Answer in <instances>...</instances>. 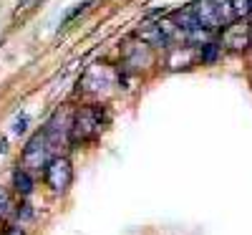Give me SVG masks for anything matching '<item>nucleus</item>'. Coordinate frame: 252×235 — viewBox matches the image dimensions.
I'll return each mask as SVG.
<instances>
[{
  "instance_id": "obj_2",
  "label": "nucleus",
  "mask_w": 252,
  "mask_h": 235,
  "mask_svg": "<svg viewBox=\"0 0 252 235\" xmlns=\"http://www.w3.org/2000/svg\"><path fill=\"white\" fill-rule=\"evenodd\" d=\"M48 149H51V134H48V129H40L38 134L31 137V142L23 149V164L33 167V169L46 167L51 162L48 159Z\"/></svg>"
},
{
  "instance_id": "obj_5",
  "label": "nucleus",
  "mask_w": 252,
  "mask_h": 235,
  "mask_svg": "<svg viewBox=\"0 0 252 235\" xmlns=\"http://www.w3.org/2000/svg\"><path fill=\"white\" fill-rule=\"evenodd\" d=\"M139 38L144 40L146 46H164V43H166V36L161 33L159 26H149V28L139 31Z\"/></svg>"
},
{
  "instance_id": "obj_13",
  "label": "nucleus",
  "mask_w": 252,
  "mask_h": 235,
  "mask_svg": "<svg viewBox=\"0 0 252 235\" xmlns=\"http://www.w3.org/2000/svg\"><path fill=\"white\" fill-rule=\"evenodd\" d=\"M0 235H26V233H23V228H8V230H3Z\"/></svg>"
},
{
  "instance_id": "obj_3",
  "label": "nucleus",
  "mask_w": 252,
  "mask_h": 235,
  "mask_svg": "<svg viewBox=\"0 0 252 235\" xmlns=\"http://www.w3.org/2000/svg\"><path fill=\"white\" fill-rule=\"evenodd\" d=\"M71 180H73V169H71V162L66 157H53L48 164H46V182L53 192H66L71 187Z\"/></svg>"
},
{
  "instance_id": "obj_9",
  "label": "nucleus",
  "mask_w": 252,
  "mask_h": 235,
  "mask_svg": "<svg viewBox=\"0 0 252 235\" xmlns=\"http://www.w3.org/2000/svg\"><path fill=\"white\" fill-rule=\"evenodd\" d=\"M91 3H94V0H83V3H78V5H76V8H73V10H71V13L66 15V18H63V23H71V20H73V18H76L78 13H83V10H86V8H89Z\"/></svg>"
},
{
  "instance_id": "obj_10",
  "label": "nucleus",
  "mask_w": 252,
  "mask_h": 235,
  "mask_svg": "<svg viewBox=\"0 0 252 235\" xmlns=\"http://www.w3.org/2000/svg\"><path fill=\"white\" fill-rule=\"evenodd\" d=\"M31 218H33L31 205H20V210H18V220H31Z\"/></svg>"
},
{
  "instance_id": "obj_6",
  "label": "nucleus",
  "mask_w": 252,
  "mask_h": 235,
  "mask_svg": "<svg viewBox=\"0 0 252 235\" xmlns=\"http://www.w3.org/2000/svg\"><path fill=\"white\" fill-rule=\"evenodd\" d=\"M13 187L20 192V195H31L33 192V177L26 172V169H15L13 172Z\"/></svg>"
},
{
  "instance_id": "obj_15",
  "label": "nucleus",
  "mask_w": 252,
  "mask_h": 235,
  "mask_svg": "<svg viewBox=\"0 0 252 235\" xmlns=\"http://www.w3.org/2000/svg\"><path fill=\"white\" fill-rule=\"evenodd\" d=\"M0 152H5V139H0Z\"/></svg>"
},
{
  "instance_id": "obj_11",
  "label": "nucleus",
  "mask_w": 252,
  "mask_h": 235,
  "mask_svg": "<svg viewBox=\"0 0 252 235\" xmlns=\"http://www.w3.org/2000/svg\"><path fill=\"white\" fill-rule=\"evenodd\" d=\"M26 124H28V119H26V117H23V119H18V121H15V126H13V132H15V134H23V132H26Z\"/></svg>"
},
{
  "instance_id": "obj_12",
  "label": "nucleus",
  "mask_w": 252,
  "mask_h": 235,
  "mask_svg": "<svg viewBox=\"0 0 252 235\" xmlns=\"http://www.w3.org/2000/svg\"><path fill=\"white\" fill-rule=\"evenodd\" d=\"M35 3H40V0H18V10H28V8H33Z\"/></svg>"
},
{
  "instance_id": "obj_14",
  "label": "nucleus",
  "mask_w": 252,
  "mask_h": 235,
  "mask_svg": "<svg viewBox=\"0 0 252 235\" xmlns=\"http://www.w3.org/2000/svg\"><path fill=\"white\" fill-rule=\"evenodd\" d=\"M8 205V197H5V192L3 190H0V212H3V207Z\"/></svg>"
},
{
  "instance_id": "obj_1",
  "label": "nucleus",
  "mask_w": 252,
  "mask_h": 235,
  "mask_svg": "<svg viewBox=\"0 0 252 235\" xmlns=\"http://www.w3.org/2000/svg\"><path fill=\"white\" fill-rule=\"evenodd\" d=\"M68 132H71V142H76V144L94 139L101 132V112L96 106H83V109H78L71 126H68Z\"/></svg>"
},
{
  "instance_id": "obj_8",
  "label": "nucleus",
  "mask_w": 252,
  "mask_h": 235,
  "mask_svg": "<svg viewBox=\"0 0 252 235\" xmlns=\"http://www.w3.org/2000/svg\"><path fill=\"white\" fill-rule=\"evenodd\" d=\"M232 10H235V18H247L252 13V3L250 0H232Z\"/></svg>"
},
{
  "instance_id": "obj_4",
  "label": "nucleus",
  "mask_w": 252,
  "mask_h": 235,
  "mask_svg": "<svg viewBox=\"0 0 252 235\" xmlns=\"http://www.w3.org/2000/svg\"><path fill=\"white\" fill-rule=\"evenodd\" d=\"M250 31L252 28H242V26H229L227 31H224V46H229V48H245L247 43H250Z\"/></svg>"
},
{
  "instance_id": "obj_7",
  "label": "nucleus",
  "mask_w": 252,
  "mask_h": 235,
  "mask_svg": "<svg viewBox=\"0 0 252 235\" xmlns=\"http://www.w3.org/2000/svg\"><path fill=\"white\" fill-rule=\"evenodd\" d=\"M217 56H220V46H217V43H212V40H209V43L202 46V53H199L202 63H215Z\"/></svg>"
},
{
  "instance_id": "obj_16",
  "label": "nucleus",
  "mask_w": 252,
  "mask_h": 235,
  "mask_svg": "<svg viewBox=\"0 0 252 235\" xmlns=\"http://www.w3.org/2000/svg\"><path fill=\"white\" fill-rule=\"evenodd\" d=\"M250 3H252V0H250Z\"/></svg>"
}]
</instances>
